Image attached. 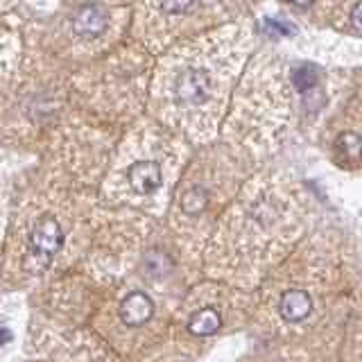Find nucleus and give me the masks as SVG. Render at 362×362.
<instances>
[{"label": "nucleus", "mask_w": 362, "mask_h": 362, "mask_svg": "<svg viewBox=\"0 0 362 362\" xmlns=\"http://www.w3.org/2000/svg\"><path fill=\"white\" fill-rule=\"evenodd\" d=\"M211 93V79L199 68H188L177 79V95L186 105H199Z\"/></svg>", "instance_id": "obj_1"}, {"label": "nucleus", "mask_w": 362, "mask_h": 362, "mask_svg": "<svg viewBox=\"0 0 362 362\" xmlns=\"http://www.w3.org/2000/svg\"><path fill=\"white\" fill-rule=\"evenodd\" d=\"M34 252L41 256H52L64 245V229L54 218H43L30 235Z\"/></svg>", "instance_id": "obj_2"}, {"label": "nucleus", "mask_w": 362, "mask_h": 362, "mask_svg": "<svg viewBox=\"0 0 362 362\" xmlns=\"http://www.w3.org/2000/svg\"><path fill=\"white\" fill-rule=\"evenodd\" d=\"M154 315V301L145 292H132L120 303V320L127 326H143Z\"/></svg>", "instance_id": "obj_3"}, {"label": "nucleus", "mask_w": 362, "mask_h": 362, "mask_svg": "<svg viewBox=\"0 0 362 362\" xmlns=\"http://www.w3.org/2000/svg\"><path fill=\"white\" fill-rule=\"evenodd\" d=\"M127 179L129 184L136 192H141V195H150L154 192L158 186H161L163 181V175H161V168L154 161H139L129 168L127 173Z\"/></svg>", "instance_id": "obj_4"}, {"label": "nucleus", "mask_w": 362, "mask_h": 362, "mask_svg": "<svg viewBox=\"0 0 362 362\" xmlns=\"http://www.w3.org/2000/svg\"><path fill=\"white\" fill-rule=\"evenodd\" d=\"M281 317L288 322H301L305 317L310 315L313 310V301H310V294L305 290H288L286 294L281 297Z\"/></svg>", "instance_id": "obj_5"}, {"label": "nucleus", "mask_w": 362, "mask_h": 362, "mask_svg": "<svg viewBox=\"0 0 362 362\" xmlns=\"http://www.w3.org/2000/svg\"><path fill=\"white\" fill-rule=\"evenodd\" d=\"M73 23L77 34H82V37H98L107 28V14L98 5H84L77 9Z\"/></svg>", "instance_id": "obj_6"}, {"label": "nucleus", "mask_w": 362, "mask_h": 362, "mask_svg": "<svg viewBox=\"0 0 362 362\" xmlns=\"http://www.w3.org/2000/svg\"><path fill=\"white\" fill-rule=\"evenodd\" d=\"M220 328V315L215 308H202L188 322V331L197 337H209Z\"/></svg>", "instance_id": "obj_7"}, {"label": "nucleus", "mask_w": 362, "mask_h": 362, "mask_svg": "<svg viewBox=\"0 0 362 362\" xmlns=\"http://www.w3.org/2000/svg\"><path fill=\"white\" fill-rule=\"evenodd\" d=\"M206 204H209V195H206V190L199 186L188 188L184 195H181V209H184V213H188V215L202 213L206 209Z\"/></svg>", "instance_id": "obj_8"}, {"label": "nucleus", "mask_w": 362, "mask_h": 362, "mask_svg": "<svg viewBox=\"0 0 362 362\" xmlns=\"http://www.w3.org/2000/svg\"><path fill=\"white\" fill-rule=\"evenodd\" d=\"M335 147L339 152H342L346 158H351V161H356V158L362 156V136L356 134V132H344L337 136L335 141Z\"/></svg>", "instance_id": "obj_9"}, {"label": "nucleus", "mask_w": 362, "mask_h": 362, "mask_svg": "<svg viewBox=\"0 0 362 362\" xmlns=\"http://www.w3.org/2000/svg\"><path fill=\"white\" fill-rule=\"evenodd\" d=\"M294 86H297L301 93H308V90L317 84V77H315V71L310 66H299L297 71H294V77H292Z\"/></svg>", "instance_id": "obj_10"}, {"label": "nucleus", "mask_w": 362, "mask_h": 362, "mask_svg": "<svg viewBox=\"0 0 362 362\" xmlns=\"http://www.w3.org/2000/svg\"><path fill=\"white\" fill-rule=\"evenodd\" d=\"M190 5H192V0H161V7L168 14H184Z\"/></svg>", "instance_id": "obj_11"}, {"label": "nucleus", "mask_w": 362, "mask_h": 362, "mask_svg": "<svg viewBox=\"0 0 362 362\" xmlns=\"http://www.w3.org/2000/svg\"><path fill=\"white\" fill-rule=\"evenodd\" d=\"M351 21H354V25L358 30H362V0L354 7V11H351Z\"/></svg>", "instance_id": "obj_12"}, {"label": "nucleus", "mask_w": 362, "mask_h": 362, "mask_svg": "<svg viewBox=\"0 0 362 362\" xmlns=\"http://www.w3.org/2000/svg\"><path fill=\"white\" fill-rule=\"evenodd\" d=\"M288 3L297 5V7H308V5H313V3H315V0H288Z\"/></svg>", "instance_id": "obj_13"}]
</instances>
